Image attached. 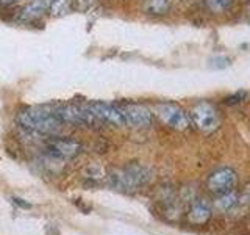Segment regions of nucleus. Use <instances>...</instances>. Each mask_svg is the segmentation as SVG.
<instances>
[{
  "instance_id": "obj_1",
  "label": "nucleus",
  "mask_w": 250,
  "mask_h": 235,
  "mask_svg": "<svg viewBox=\"0 0 250 235\" xmlns=\"http://www.w3.org/2000/svg\"><path fill=\"white\" fill-rule=\"evenodd\" d=\"M16 121L23 129L36 133H44V135H52V137L58 135L62 127V122L49 107L25 108L18 113Z\"/></svg>"
},
{
  "instance_id": "obj_2",
  "label": "nucleus",
  "mask_w": 250,
  "mask_h": 235,
  "mask_svg": "<svg viewBox=\"0 0 250 235\" xmlns=\"http://www.w3.org/2000/svg\"><path fill=\"white\" fill-rule=\"evenodd\" d=\"M150 179V169L139 163H128L122 168H114L108 174L109 185L121 191H135L138 188L147 185Z\"/></svg>"
},
{
  "instance_id": "obj_3",
  "label": "nucleus",
  "mask_w": 250,
  "mask_h": 235,
  "mask_svg": "<svg viewBox=\"0 0 250 235\" xmlns=\"http://www.w3.org/2000/svg\"><path fill=\"white\" fill-rule=\"evenodd\" d=\"M53 113L57 115L58 119L62 124H70V125H82V127H97L99 118L94 115L88 105H78V104H58L52 107Z\"/></svg>"
},
{
  "instance_id": "obj_4",
  "label": "nucleus",
  "mask_w": 250,
  "mask_h": 235,
  "mask_svg": "<svg viewBox=\"0 0 250 235\" xmlns=\"http://www.w3.org/2000/svg\"><path fill=\"white\" fill-rule=\"evenodd\" d=\"M189 121L202 133H213L221 125V115L217 108L208 100H200L189 110Z\"/></svg>"
},
{
  "instance_id": "obj_5",
  "label": "nucleus",
  "mask_w": 250,
  "mask_h": 235,
  "mask_svg": "<svg viewBox=\"0 0 250 235\" xmlns=\"http://www.w3.org/2000/svg\"><path fill=\"white\" fill-rule=\"evenodd\" d=\"M155 115L158 116V119L166 125V127L185 132L191 125L189 116L182 107H178L174 102H160L155 105Z\"/></svg>"
},
{
  "instance_id": "obj_6",
  "label": "nucleus",
  "mask_w": 250,
  "mask_h": 235,
  "mask_svg": "<svg viewBox=\"0 0 250 235\" xmlns=\"http://www.w3.org/2000/svg\"><path fill=\"white\" fill-rule=\"evenodd\" d=\"M119 108L124 115L125 125H128V127L146 129L152 124V112L143 104L127 102V104H122Z\"/></svg>"
},
{
  "instance_id": "obj_7",
  "label": "nucleus",
  "mask_w": 250,
  "mask_h": 235,
  "mask_svg": "<svg viewBox=\"0 0 250 235\" xmlns=\"http://www.w3.org/2000/svg\"><path fill=\"white\" fill-rule=\"evenodd\" d=\"M207 187L214 194H225L238 187V174L231 168H219L209 174Z\"/></svg>"
},
{
  "instance_id": "obj_8",
  "label": "nucleus",
  "mask_w": 250,
  "mask_h": 235,
  "mask_svg": "<svg viewBox=\"0 0 250 235\" xmlns=\"http://www.w3.org/2000/svg\"><path fill=\"white\" fill-rule=\"evenodd\" d=\"M45 151L50 157L60 160L74 159L82 152V144L77 140L72 138H61V137H52L45 143Z\"/></svg>"
},
{
  "instance_id": "obj_9",
  "label": "nucleus",
  "mask_w": 250,
  "mask_h": 235,
  "mask_svg": "<svg viewBox=\"0 0 250 235\" xmlns=\"http://www.w3.org/2000/svg\"><path fill=\"white\" fill-rule=\"evenodd\" d=\"M88 107L91 112L99 118L100 122L111 124V125H116V127H124L125 125L124 115L119 107H116L113 104H106V102H102V100L89 102Z\"/></svg>"
},
{
  "instance_id": "obj_10",
  "label": "nucleus",
  "mask_w": 250,
  "mask_h": 235,
  "mask_svg": "<svg viewBox=\"0 0 250 235\" xmlns=\"http://www.w3.org/2000/svg\"><path fill=\"white\" fill-rule=\"evenodd\" d=\"M50 3H52V0H28V2L21 8L18 19L22 22L38 21L47 13V10H50Z\"/></svg>"
},
{
  "instance_id": "obj_11",
  "label": "nucleus",
  "mask_w": 250,
  "mask_h": 235,
  "mask_svg": "<svg viewBox=\"0 0 250 235\" xmlns=\"http://www.w3.org/2000/svg\"><path fill=\"white\" fill-rule=\"evenodd\" d=\"M188 223L194 226H203L209 221L211 218V207L205 199H194L189 209L186 212Z\"/></svg>"
},
{
  "instance_id": "obj_12",
  "label": "nucleus",
  "mask_w": 250,
  "mask_h": 235,
  "mask_svg": "<svg viewBox=\"0 0 250 235\" xmlns=\"http://www.w3.org/2000/svg\"><path fill=\"white\" fill-rule=\"evenodd\" d=\"M175 0H146L144 11L150 16H166L172 6H174Z\"/></svg>"
},
{
  "instance_id": "obj_13",
  "label": "nucleus",
  "mask_w": 250,
  "mask_h": 235,
  "mask_svg": "<svg viewBox=\"0 0 250 235\" xmlns=\"http://www.w3.org/2000/svg\"><path fill=\"white\" fill-rule=\"evenodd\" d=\"M239 206V193L236 190L229 191L225 194H219L216 199V207L222 212H231L233 209H236Z\"/></svg>"
},
{
  "instance_id": "obj_14",
  "label": "nucleus",
  "mask_w": 250,
  "mask_h": 235,
  "mask_svg": "<svg viewBox=\"0 0 250 235\" xmlns=\"http://www.w3.org/2000/svg\"><path fill=\"white\" fill-rule=\"evenodd\" d=\"M74 2L75 0H52L50 14L55 18H61V16L70 13V10L74 8Z\"/></svg>"
},
{
  "instance_id": "obj_15",
  "label": "nucleus",
  "mask_w": 250,
  "mask_h": 235,
  "mask_svg": "<svg viewBox=\"0 0 250 235\" xmlns=\"http://www.w3.org/2000/svg\"><path fill=\"white\" fill-rule=\"evenodd\" d=\"M233 0H205V5L213 13H224L230 8Z\"/></svg>"
},
{
  "instance_id": "obj_16",
  "label": "nucleus",
  "mask_w": 250,
  "mask_h": 235,
  "mask_svg": "<svg viewBox=\"0 0 250 235\" xmlns=\"http://www.w3.org/2000/svg\"><path fill=\"white\" fill-rule=\"evenodd\" d=\"M96 2H97V0H75L74 8H75V10H78V11L84 13V11H88Z\"/></svg>"
},
{
  "instance_id": "obj_17",
  "label": "nucleus",
  "mask_w": 250,
  "mask_h": 235,
  "mask_svg": "<svg viewBox=\"0 0 250 235\" xmlns=\"http://www.w3.org/2000/svg\"><path fill=\"white\" fill-rule=\"evenodd\" d=\"M246 97H247V93L239 91V93L234 94V96L227 97V99H225V102H227V104H239V102H242Z\"/></svg>"
},
{
  "instance_id": "obj_18",
  "label": "nucleus",
  "mask_w": 250,
  "mask_h": 235,
  "mask_svg": "<svg viewBox=\"0 0 250 235\" xmlns=\"http://www.w3.org/2000/svg\"><path fill=\"white\" fill-rule=\"evenodd\" d=\"M250 204V187H247L244 191L239 193V206H249Z\"/></svg>"
},
{
  "instance_id": "obj_19",
  "label": "nucleus",
  "mask_w": 250,
  "mask_h": 235,
  "mask_svg": "<svg viewBox=\"0 0 250 235\" xmlns=\"http://www.w3.org/2000/svg\"><path fill=\"white\" fill-rule=\"evenodd\" d=\"M14 2H18V0H0V6H6V5H11Z\"/></svg>"
},
{
  "instance_id": "obj_20",
  "label": "nucleus",
  "mask_w": 250,
  "mask_h": 235,
  "mask_svg": "<svg viewBox=\"0 0 250 235\" xmlns=\"http://www.w3.org/2000/svg\"><path fill=\"white\" fill-rule=\"evenodd\" d=\"M14 202H18L19 206H22V207H30V204H23L22 199H19V198H14Z\"/></svg>"
}]
</instances>
